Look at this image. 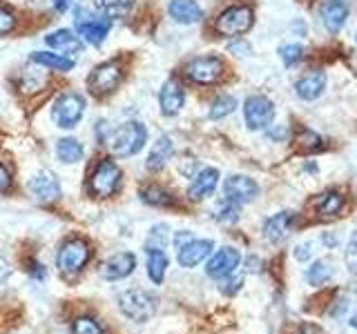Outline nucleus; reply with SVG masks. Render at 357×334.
Returning a JSON list of instances; mask_svg holds the SVG:
<instances>
[{
    "label": "nucleus",
    "mask_w": 357,
    "mask_h": 334,
    "mask_svg": "<svg viewBox=\"0 0 357 334\" xmlns=\"http://www.w3.org/2000/svg\"><path fill=\"white\" fill-rule=\"evenodd\" d=\"M306 278H308V283L315 285V287H319L326 281H331V278H333V265H331V261H326V259L315 261L308 267Z\"/></svg>",
    "instance_id": "c756f323"
},
{
    "label": "nucleus",
    "mask_w": 357,
    "mask_h": 334,
    "mask_svg": "<svg viewBox=\"0 0 357 334\" xmlns=\"http://www.w3.org/2000/svg\"><path fill=\"white\" fill-rule=\"evenodd\" d=\"M45 45H47L52 51L70 56V58L83 54V38L72 29H56V31L47 33V36H45Z\"/></svg>",
    "instance_id": "a211bd4d"
},
{
    "label": "nucleus",
    "mask_w": 357,
    "mask_h": 334,
    "mask_svg": "<svg viewBox=\"0 0 357 334\" xmlns=\"http://www.w3.org/2000/svg\"><path fill=\"white\" fill-rule=\"evenodd\" d=\"M295 223H297V214L295 212H279V214H273L264 223V239L268 243H284L290 232L295 230Z\"/></svg>",
    "instance_id": "dca6fc26"
},
{
    "label": "nucleus",
    "mask_w": 357,
    "mask_h": 334,
    "mask_svg": "<svg viewBox=\"0 0 357 334\" xmlns=\"http://www.w3.org/2000/svg\"><path fill=\"white\" fill-rule=\"evenodd\" d=\"M85 96L78 92H65L52 103V122L59 129H74L85 116Z\"/></svg>",
    "instance_id": "20e7f679"
},
{
    "label": "nucleus",
    "mask_w": 357,
    "mask_h": 334,
    "mask_svg": "<svg viewBox=\"0 0 357 334\" xmlns=\"http://www.w3.org/2000/svg\"><path fill=\"white\" fill-rule=\"evenodd\" d=\"M121 181H123L121 167L112 159H100L92 170V174H89L87 192L94 198H109L119 192Z\"/></svg>",
    "instance_id": "7ed1b4c3"
},
{
    "label": "nucleus",
    "mask_w": 357,
    "mask_h": 334,
    "mask_svg": "<svg viewBox=\"0 0 357 334\" xmlns=\"http://www.w3.org/2000/svg\"><path fill=\"white\" fill-rule=\"evenodd\" d=\"M243 118L250 132L268 129L275 120V103L264 94H252L243 103Z\"/></svg>",
    "instance_id": "6e6552de"
},
{
    "label": "nucleus",
    "mask_w": 357,
    "mask_h": 334,
    "mask_svg": "<svg viewBox=\"0 0 357 334\" xmlns=\"http://www.w3.org/2000/svg\"><path fill=\"white\" fill-rule=\"evenodd\" d=\"M94 134H96V141H98L100 145H107L109 134H112V127L107 125L105 120H98L96 125H94Z\"/></svg>",
    "instance_id": "a19ab883"
},
{
    "label": "nucleus",
    "mask_w": 357,
    "mask_h": 334,
    "mask_svg": "<svg viewBox=\"0 0 357 334\" xmlns=\"http://www.w3.org/2000/svg\"><path fill=\"white\" fill-rule=\"evenodd\" d=\"M312 254H315V243H312V241L299 243L297 248H295V259L297 261H308Z\"/></svg>",
    "instance_id": "ea45409f"
},
{
    "label": "nucleus",
    "mask_w": 357,
    "mask_h": 334,
    "mask_svg": "<svg viewBox=\"0 0 357 334\" xmlns=\"http://www.w3.org/2000/svg\"><path fill=\"white\" fill-rule=\"evenodd\" d=\"M134 267H137V256L132 252H119L100 263L98 274L103 276L105 281H121V278H126L134 272Z\"/></svg>",
    "instance_id": "f3484780"
},
{
    "label": "nucleus",
    "mask_w": 357,
    "mask_h": 334,
    "mask_svg": "<svg viewBox=\"0 0 357 334\" xmlns=\"http://www.w3.org/2000/svg\"><path fill=\"white\" fill-rule=\"evenodd\" d=\"M344 261H346V267L357 274V230L349 237V241H346V248H344Z\"/></svg>",
    "instance_id": "e433bc0d"
},
{
    "label": "nucleus",
    "mask_w": 357,
    "mask_h": 334,
    "mask_svg": "<svg viewBox=\"0 0 357 334\" xmlns=\"http://www.w3.org/2000/svg\"><path fill=\"white\" fill-rule=\"evenodd\" d=\"M185 76L197 85H217L223 76V61L219 56H197L185 65Z\"/></svg>",
    "instance_id": "9d476101"
},
{
    "label": "nucleus",
    "mask_w": 357,
    "mask_h": 334,
    "mask_svg": "<svg viewBox=\"0 0 357 334\" xmlns=\"http://www.w3.org/2000/svg\"><path fill=\"white\" fill-rule=\"evenodd\" d=\"M310 207L315 209V214L319 218H335L344 209V196L340 192H324L310 200Z\"/></svg>",
    "instance_id": "b1692460"
},
{
    "label": "nucleus",
    "mask_w": 357,
    "mask_h": 334,
    "mask_svg": "<svg viewBox=\"0 0 357 334\" xmlns=\"http://www.w3.org/2000/svg\"><path fill=\"white\" fill-rule=\"evenodd\" d=\"M266 136H268V138H273V141H284V138H286V127H284V125H273V127H268Z\"/></svg>",
    "instance_id": "79ce46f5"
},
{
    "label": "nucleus",
    "mask_w": 357,
    "mask_h": 334,
    "mask_svg": "<svg viewBox=\"0 0 357 334\" xmlns=\"http://www.w3.org/2000/svg\"><path fill=\"white\" fill-rule=\"evenodd\" d=\"M185 105V87L178 78H167L159 92V107L163 116H176Z\"/></svg>",
    "instance_id": "4468645a"
},
{
    "label": "nucleus",
    "mask_w": 357,
    "mask_h": 334,
    "mask_svg": "<svg viewBox=\"0 0 357 334\" xmlns=\"http://www.w3.org/2000/svg\"><path fill=\"white\" fill-rule=\"evenodd\" d=\"M167 225H154L148 234V241H145V250H165L167 241H170V237H167Z\"/></svg>",
    "instance_id": "72a5a7b5"
},
{
    "label": "nucleus",
    "mask_w": 357,
    "mask_h": 334,
    "mask_svg": "<svg viewBox=\"0 0 357 334\" xmlns=\"http://www.w3.org/2000/svg\"><path fill=\"white\" fill-rule=\"evenodd\" d=\"M226 281V285H221V292L223 294H234V292H239V287L243 285V274L239 276H228V278H223Z\"/></svg>",
    "instance_id": "58836bf2"
},
{
    "label": "nucleus",
    "mask_w": 357,
    "mask_h": 334,
    "mask_svg": "<svg viewBox=\"0 0 357 334\" xmlns=\"http://www.w3.org/2000/svg\"><path fill=\"white\" fill-rule=\"evenodd\" d=\"M257 196H259V185H257V181L250 176L232 174L223 181V198L232 200V203L245 205V203H252Z\"/></svg>",
    "instance_id": "f8f14e48"
},
{
    "label": "nucleus",
    "mask_w": 357,
    "mask_h": 334,
    "mask_svg": "<svg viewBox=\"0 0 357 334\" xmlns=\"http://www.w3.org/2000/svg\"><path fill=\"white\" fill-rule=\"evenodd\" d=\"M239 207L241 205L232 203V200H228V198H223V203L217 207V221H221V223H234V221L239 218Z\"/></svg>",
    "instance_id": "c9c22d12"
},
{
    "label": "nucleus",
    "mask_w": 357,
    "mask_h": 334,
    "mask_svg": "<svg viewBox=\"0 0 357 334\" xmlns=\"http://www.w3.org/2000/svg\"><path fill=\"white\" fill-rule=\"evenodd\" d=\"M148 254V261H145V267H148V276L150 281L161 285L163 278H165V272H167V256L163 250H145Z\"/></svg>",
    "instance_id": "bb28decb"
},
{
    "label": "nucleus",
    "mask_w": 357,
    "mask_h": 334,
    "mask_svg": "<svg viewBox=\"0 0 357 334\" xmlns=\"http://www.w3.org/2000/svg\"><path fill=\"white\" fill-rule=\"evenodd\" d=\"M255 25V11L250 5H232L217 16L215 29L226 38H241Z\"/></svg>",
    "instance_id": "39448f33"
},
{
    "label": "nucleus",
    "mask_w": 357,
    "mask_h": 334,
    "mask_svg": "<svg viewBox=\"0 0 357 334\" xmlns=\"http://www.w3.org/2000/svg\"><path fill=\"white\" fill-rule=\"evenodd\" d=\"M174 154V143L170 136H159L156 143L152 145V150L148 154V161H145V170L150 172H161L167 165V161L172 159Z\"/></svg>",
    "instance_id": "5701e85b"
},
{
    "label": "nucleus",
    "mask_w": 357,
    "mask_h": 334,
    "mask_svg": "<svg viewBox=\"0 0 357 334\" xmlns=\"http://www.w3.org/2000/svg\"><path fill=\"white\" fill-rule=\"evenodd\" d=\"M11 187V174L5 165H0V192H7Z\"/></svg>",
    "instance_id": "37998d69"
},
{
    "label": "nucleus",
    "mask_w": 357,
    "mask_h": 334,
    "mask_svg": "<svg viewBox=\"0 0 357 334\" xmlns=\"http://www.w3.org/2000/svg\"><path fill=\"white\" fill-rule=\"evenodd\" d=\"M92 259V248L85 239H70L61 245L59 254H56V267L65 276H76L78 272Z\"/></svg>",
    "instance_id": "423d86ee"
},
{
    "label": "nucleus",
    "mask_w": 357,
    "mask_h": 334,
    "mask_svg": "<svg viewBox=\"0 0 357 334\" xmlns=\"http://www.w3.org/2000/svg\"><path fill=\"white\" fill-rule=\"evenodd\" d=\"M167 14L178 25H197L204 18V9L199 7L197 0H170Z\"/></svg>",
    "instance_id": "4be33fe9"
},
{
    "label": "nucleus",
    "mask_w": 357,
    "mask_h": 334,
    "mask_svg": "<svg viewBox=\"0 0 357 334\" xmlns=\"http://www.w3.org/2000/svg\"><path fill=\"white\" fill-rule=\"evenodd\" d=\"M72 332L74 334H105V330L98 326V321L92 317H78L72 323Z\"/></svg>",
    "instance_id": "f704fd0d"
},
{
    "label": "nucleus",
    "mask_w": 357,
    "mask_h": 334,
    "mask_svg": "<svg viewBox=\"0 0 357 334\" xmlns=\"http://www.w3.org/2000/svg\"><path fill=\"white\" fill-rule=\"evenodd\" d=\"M121 83H123V70L116 61L96 65L92 70V74L87 76L89 92L96 94V96H107L112 92H116Z\"/></svg>",
    "instance_id": "1a4fd4ad"
},
{
    "label": "nucleus",
    "mask_w": 357,
    "mask_h": 334,
    "mask_svg": "<svg viewBox=\"0 0 357 334\" xmlns=\"http://www.w3.org/2000/svg\"><path fill=\"white\" fill-rule=\"evenodd\" d=\"M70 3H72V0H52L54 9L59 11V14H63V11H67V9H70Z\"/></svg>",
    "instance_id": "de8ad7c7"
},
{
    "label": "nucleus",
    "mask_w": 357,
    "mask_h": 334,
    "mask_svg": "<svg viewBox=\"0 0 357 334\" xmlns=\"http://www.w3.org/2000/svg\"><path fill=\"white\" fill-rule=\"evenodd\" d=\"M31 63L33 65H40V67H47V70L52 72H72L74 70V58H70V56H63L59 51H33L31 54Z\"/></svg>",
    "instance_id": "393cba45"
},
{
    "label": "nucleus",
    "mask_w": 357,
    "mask_h": 334,
    "mask_svg": "<svg viewBox=\"0 0 357 334\" xmlns=\"http://www.w3.org/2000/svg\"><path fill=\"white\" fill-rule=\"evenodd\" d=\"M355 40H357V33H355Z\"/></svg>",
    "instance_id": "3c124183"
},
{
    "label": "nucleus",
    "mask_w": 357,
    "mask_h": 334,
    "mask_svg": "<svg viewBox=\"0 0 357 334\" xmlns=\"http://www.w3.org/2000/svg\"><path fill=\"white\" fill-rule=\"evenodd\" d=\"M239 265H241V252L237 248L226 245V248L217 250L210 256V261L206 265V274L210 278H215V281H223V278H228L237 272Z\"/></svg>",
    "instance_id": "ddd939ff"
},
{
    "label": "nucleus",
    "mask_w": 357,
    "mask_h": 334,
    "mask_svg": "<svg viewBox=\"0 0 357 334\" xmlns=\"http://www.w3.org/2000/svg\"><path fill=\"white\" fill-rule=\"evenodd\" d=\"M299 334H324L317 326H312V323H304V326L299 328Z\"/></svg>",
    "instance_id": "49530a36"
},
{
    "label": "nucleus",
    "mask_w": 357,
    "mask_h": 334,
    "mask_svg": "<svg viewBox=\"0 0 357 334\" xmlns=\"http://www.w3.org/2000/svg\"><path fill=\"white\" fill-rule=\"evenodd\" d=\"M295 143H297V148L304 150V152H317V150H321V138L312 129H306V127L297 129Z\"/></svg>",
    "instance_id": "473e14b6"
},
{
    "label": "nucleus",
    "mask_w": 357,
    "mask_h": 334,
    "mask_svg": "<svg viewBox=\"0 0 357 334\" xmlns=\"http://www.w3.org/2000/svg\"><path fill=\"white\" fill-rule=\"evenodd\" d=\"M228 49H230L234 56H237V51H243V56H245V54H250V45H248V42H243L241 38H237V42H232Z\"/></svg>",
    "instance_id": "a18cd8bd"
},
{
    "label": "nucleus",
    "mask_w": 357,
    "mask_h": 334,
    "mask_svg": "<svg viewBox=\"0 0 357 334\" xmlns=\"http://www.w3.org/2000/svg\"><path fill=\"white\" fill-rule=\"evenodd\" d=\"M141 200L152 207H172L174 205V196L167 192V189L159 185H148L141 189Z\"/></svg>",
    "instance_id": "cd10ccee"
},
{
    "label": "nucleus",
    "mask_w": 357,
    "mask_h": 334,
    "mask_svg": "<svg viewBox=\"0 0 357 334\" xmlns=\"http://www.w3.org/2000/svg\"><path fill=\"white\" fill-rule=\"evenodd\" d=\"M279 58H282V63L286 67H297L306 58V49L301 47L299 42H288V45H282V47H279Z\"/></svg>",
    "instance_id": "2f4dec72"
},
{
    "label": "nucleus",
    "mask_w": 357,
    "mask_h": 334,
    "mask_svg": "<svg viewBox=\"0 0 357 334\" xmlns=\"http://www.w3.org/2000/svg\"><path fill=\"white\" fill-rule=\"evenodd\" d=\"M349 14H351V5L346 3V0H326V3H321V7H319L321 25L331 33L342 31L346 20H349Z\"/></svg>",
    "instance_id": "6ab92c4d"
},
{
    "label": "nucleus",
    "mask_w": 357,
    "mask_h": 334,
    "mask_svg": "<svg viewBox=\"0 0 357 334\" xmlns=\"http://www.w3.org/2000/svg\"><path fill=\"white\" fill-rule=\"evenodd\" d=\"M16 25H18V18H16L14 11L7 9V7H0V38L14 31Z\"/></svg>",
    "instance_id": "4c0bfd02"
},
{
    "label": "nucleus",
    "mask_w": 357,
    "mask_h": 334,
    "mask_svg": "<svg viewBox=\"0 0 357 334\" xmlns=\"http://www.w3.org/2000/svg\"><path fill=\"white\" fill-rule=\"evenodd\" d=\"M349 323H351V328H353V330H357V310L353 312V317H351V321H349Z\"/></svg>",
    "instance_id": "8fccbe9b"
},
{
    "label": "nucleus",
    "mask_w": 357,
    "mask_h": 334,
    "mask_svg": "<svg viewBox=\"0 0 357 334\" xmlns=\"http://www.w3.org/2000/svg\"><path fill=\"white\" fill-rule=\"evenodd\" d=\"M7 276H9V267L3 261H0V281H5Z\"/></svg>",
    "instance_id": "09e8293b"
},
{
    "label": "nucleus",
    "mask_w": 357,
    "mask_h": 334,
    "mask_svg": "<svg viewBox=\"0 0 357 334\" xmlns=\"http://www.w3.org/2000/svg\"><path fill=\"white\" fill-rule=\"evenodd\" d=\"M119 310L123 317L134 323H145L154 317L156 312V296L145 292V289H128L119 296Z\"/></svg>",
    "instance_id": "0eeeda50"
},
{
    "label": "nucleus",
    "mask_w": 357,
    "mask_h": 334,
    "mask_svg": "<svg viewBox=\"0 0 357 334\" xmlns=\"http://www.w3.org/2000/svg\"><path fill=\"white\" fill-rule=\"evenodd\" d=\"M74 29L78 36L83 38V42L87 45H103V40L107 38V33L112 29V18L105 14H94L85 7H76L74 9Z\"/></svg>",
    "instance_id": "f03ea898"
},
{
    "label": "nucleus",
    "mask_w": 357,
    "mask_h": 334,
    "mask_svg": "<svg viewBox=\"0 0 357 334\" xmlns=\"http://www.w3.org/2000/svg\"><path fill=\"white\" fill-rule=\"evenodd\" d=\"M212 250H215V243L210 239H192V241L183 243L181 248H176V261L181 267L192 270V267H197L201 261L208 259Z\"/></svg>",
    "instance_id": "2eb2a0df"
},
{
    "label": "nucleus",
    "mask_w": 357,
    "mask_h": 334,
    "mask_svg": "<svg viewBox=\"0 0 357 334\" xmlns=\"http://www.w3.org/2000/svg\"><path fill=\"white\" fill-rule=\"evenodd\" d=\"M148 143V127L141 120H126L123 125L114 127L109 134V152L119 159H130L139 154Z\"/></svg>",
    "instance_id": "f257e3e1"
},
{
    "label": "nucleus",
    "mask_w": 357,
    "mask_h": 334,
    "mask_svg": "<svg viewBox=\"0 0 357 334\" xmlns=\"http://www.w3.org/2000/svg\"><path fill=\"white\" fill-rule=\"evenodd\" d=\"M326 74L319 72V70H310V72H304L295 83V94L301 98V100H317L324 92H326Z\"/></svg>",
    "instance_id": "412c9836"
},
{
    "label": "nucleus",
    "mask_w": 357,
    "mask_h": 334,
    "mask_svg": "<svg viewBox=\"0 0 357 334\" xmlns=\"http://www.w3.org/2000/svg\"><path fill=\"white\" fill-rule=\"evenodd\" d=\"M27 192L36 203H54V200L61 198L63 189H61V181L56 178L54 172L40 170L27 181Z\"/></svg>",
    "instance_id": "9b49d317"
},
{
    "label": "nucleus",
    "mask_w": 357,
    "mask_h": 334,
    "mask_svg": "<svg viewBox=\"0 0 357 334\" xmlns=\"http://www.w3.org/2000/svg\"><path fill=\"white\" fill-rule=\"evenodd\" d=\"M134 3L137 0H96V7L100 14H105L109 18H123L130 14Z\"/></svg>",
    "instance_id": "c85d7f7f"
},
{
    "label": "nucleus",
    "mask_w": 357,
    "mask_h": 334,
    "mask_svg": "<svg viewBox=\"0 0 357 334\" xmlns=\"http://www.w3.org/2000/svg\"><path fill=\"white\" fill-rule=\"evenodd\" d=\"M237 98L234 96H230V94H219L217 98H215V103H212V107H210V118L212 120H221V118H226V116H230L234 109H237Z\"/></svg>",
    "instance_id": "7c9ffc66"
},
{
    "label": "nucleus",
    "mask_w": 357,
    "mask_h": 334,
    "mask_svg": "<svg viewBox=\"0 0 357 334\" xmlns=\"http://www.w3.org/2000/svg\"><path fill=\"white\" fill-rule=\"evenodd\" d=\"M195 237H192V232L190 230H183V232H176V237H174V248H181L183 243H188V241H192Z\"/></svg>",
    "instance_id": "c03bdc74"
},
{
    "label": "nucleus",
    "mask_w": 357,
    "mask_h": 334,
    "mask_svg": "<svg viewBox=\"0 0 357 334\" xmlns=\"http://www.w3.org/2000/svg\"><path fill=\"white\" fill-rule=\"evenodd\" d=\"M85 156V150L78 138L72 136H63L56 141V159H59L63 165H74V163H81Z\"/></svg>",
    "instance_id": "a878e982"
},
{
    "label": "nucleus",
    "mask_w": 357,
    "mask_h": 334,
    "mask_svg": "<svg viewBox=\"0 0 357 334\" xmlns=\"http://www.w3.org/2000/svg\"><path fill=\"white\" fill-rule=\"evenodd\" d=\"M219 170L217 167H204L192 176V183L188 187V198L190 200H204L208 196L215 194V189L219 185Z\"/></svg>",
    "instance_id": "aec40b11"
}]
</instances>
